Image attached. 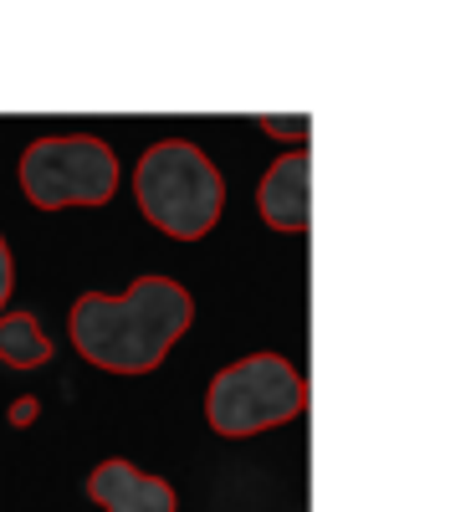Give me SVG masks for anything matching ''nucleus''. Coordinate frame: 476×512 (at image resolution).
<instances>
[{
	"label": "nucleus",
	"instance_id": "f257e3e1",
	"mask_svg": "<svg viewBox=\"0 0 476 512\" xmlns=\"http://www.w3.org/2000/svg\"><path fill=\"white\" fill-rule=\"evenodd\" d=\"M195 303L175 277H139L123 297L82 292L72 303V344L77 354L113 374H149L190 328Z\"/></svg>",
	"mask_w": 476,
	"mask_h": 512
},
{
	"label": "nucleus",
	"instance_id": "f03ea898",
	"mask_svg": "<svg viewBox=\"0 0 476 512\" xmlns=\"http://www.w3.org/2000/svg\"><path fill=\"white\" fill-rule=\"evenodd\" d=\"M139 210L175 241H200L226 210V180L221 169L205 159V149L185 139L154 144L134 169Z\"/></svg>",
	"mask_w": 476,
	"mask_h": 512
},
{
	"label": "nucleus",
	"instance_id": "7ed1b4c3",
	"mask_svg": "<svg viewBox=\"0 0 476 512\" xmlns=\"http://www.w3.org/2000/svg\"><path fill=\"white\" fill-rule=\"evenodd\" d=\"M302 400H308V384H302V374L282 354H246L210 379L205 420L215 436L241 441V436H262L272 425H287L292 415H302Z\"/></svg>",
	"mask_w": 476,
	"mask_h": 512
},
{
	"label": "nucleus",
	"instance_id": "20e7f679",
	"mask_svg": "<svg viewBox=\"0 0 476 512\" xmlns=\"http://www.w3.org/2000/svg\"><path fill=\"white\" fill-rule=\"evenodd\" d=\"M21 190L41 210L62 205H108L118 190V159L93 134L36 139L21 154Z\"/></svg>",
	"mask_w": 476,
	"mask_h": 512
},
{
	"label": "nucleus",
	"instance_id": "39448f33",
	"mask_svg": "<svg viewBox=\"0 0 476 512\" xmlns=\"http://www.w3.org/2000/svg\"><path fill=\"white\" fill-rule=\"evenodd\" d=\"M88 497H93L103 512H175V487H169L164 477L139 472V466L123 461V456L93 466Z\"/></svg>",
	"mask_w": 476,
	"mask_h": 512
},
{
	"label": "nucleus",
	"instance_id": "423d86ee",
	"mask_svg": "<svg viewBox=\"0 0 476 512\" xmlns=\"http://www.w3.org/2000/svg\"><path fill=\"white\" fill-rule=\"evenodd\" d=\"M256 210L272 231H308V149H287L256 185Z\"/></svg>",
	"mask_w": 476,
	"mask_h": 512
},
{
	"label": "nucleus",
	"instance_id": "0eeeda50",
	"mask_svg": "<svg viewBox=\"0 0 476 512\" xmlns=\"http://www.w3.org/2000/svg\"><path fill=\"white\" fill-rule=\"evenodd\" d=\"M0 359L11 369H41L52 359V338L41 333L36 313H6L0 318Z\"/></svg>",
	"mask_w": 476,
	"mask_h": 512
},
{
	"label": "nucleus",
	"instance_id": "6e6552de",
	"mask_svg": "<svg viewBox=\"0 0 476 512\" xmlns=\"http://www.w3.org/2000/svg\"><path fill=\"white\" fill-rule=\"evenodd\" d=\"M11 287H16V267H11V246H6V236H0V313H6V303H11Z\"/></svg>",
	"mask_w": 476,
	"mask_h": 512
},
{
	"label": "nucleus",
	"instance_id": "1a4fd4ad",
	"mask_svg": "<svg viewBox=\"0 0 476 512\" xmlns=\"http://www.w3.org/2000/svg\"><path fill=\"white\" fill-rule=\"evenodd\" d=\"M262 128L277 134V139H302L308 134V118H262Z\"/></svg>",
	"mask_w": 476,
	"mask_h": 512
},
{
	"label": "nucleus",
	"instance_id": "9d476101",
	"mask_svg": "<svg viewBox=\"0 0 476 512\" xmlns=\"http://www.w3.org/2000/svg\"><path fill=\"white\" fill-rule=\"evenodd\" d=\"M36 420V400H16L11 405V425H31Z\"/></svg>",
	"mask_w": 476,
	"mask_h": 512
}]
</instances>
